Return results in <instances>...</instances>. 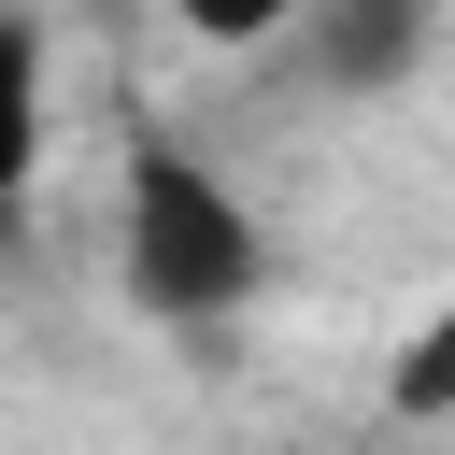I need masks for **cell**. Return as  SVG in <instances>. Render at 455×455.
I'll return each instance as SVG.
<instances>
[{"instance_id": "5", "label": "cell", "mask_w": 455, "mask_h": 455, "mask_svg": "<svg viewBox=\"0 0 455 455\" xmlns=\"http://www.w3.org/2000/svg\"><path fill=\"white\" fill-rule=\"evenodd\" d=\"M171 28H185V43H213V57H256V43L313 28V0H171Z\"/></svg>"}, {"instance_id": "6", "label": "cell", "mask_w": 455, "mask_h": 455, "mask_svg": "<svg viewBox=\"0 0 455 455\" xmlns=\"http://www.w3.org/2000/svg\"><path fill=\"white\" fill-rule=\"evenodd\" d=\"M0 14H14V0H0Z\"/></svg>"}, {"instance_id": "2", "label": "cell", "mask_w": 455, "mask_h": 455, "mask_svg": "<svg viewBox=\"0 0 455 455\" xmlns=\"http://www.w3.org/2000/svg\"><path fill=\"white\" fill-rule=\"evenodd\" d=\"M427 28H441V0H313V85L327 100H384V85H412Z\"/></svg>"}, {"instance_id": "3", "label": "cell", "mask_w": 455, "mask_h": 455, "mask_svg": "<svg viewBox=\"0 0 455 455\" xmlns=\"http://www.w3.org/2000/svg\"><path fill=\"white\" fill-rule=\"evenodd\" d=\"M43 128H57V43H43V14H0V228L43 185Z\"/></svg>"}, {"instance_id": "4", "label": "cell", "mask_w": 455, "mask_h": 455, "mask_svg": "<svg viewBox=\"0 0 455 455\" xmlns=\"http://www.w3.org/2000/svg\"><path fill=\"white\" fill-rule=\"evenodd\" d=\"M384 412H398V427H455V299L412 313V341L384 355Z\"/></svg>"}, {"instance_id": "1", "label": "cell", "mask_w": 455, "mask_h": 455, "mask_svg": "<svg viewBox=\"0 0 455 455\" xmlns=\"http://www.w3.org/2000/svg\"><path fill=\"white\" fill-rule=\"evenodd\" d=\"M114 270H128V299L156 327H242L256 284H270V228H256V199L199 142L142 128L128 142V185H114Z\"/></svg>"}]
</instances>
